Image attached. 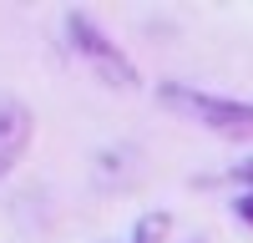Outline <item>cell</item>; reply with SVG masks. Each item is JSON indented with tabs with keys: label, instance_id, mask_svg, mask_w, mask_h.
Listing matches in <instances>:
<instances>
[{
	"label": "cell",
	"instance_id": "1",
	"mask_svg": "<svg viewBox=\"0 0 253 243\" xmlns=\"http://www.w3.org/2000/svg\"><path fill=\"white\" fill-rule=\"evenodd\" d=\"M157 101L172 107L182 117H193L198 127L218 132V137H253V101H233V96H208V91H193V86H177V81H162L157 86Z\"/></svg>",
	"mask_w": 253,
	"mask_h": 243
},
{
	"label": "cell",
	"instance_id": "3",
	"mask_svg": "<svg viewBox=\"0 0 253 243\" xmlns=\"http://www.w3.org/2000/svg\"><path fill=\"white\" fill-rule=\"evenodd\" d=\"M31 132H36L31 107H26L20 96H0V177H5V172H15V162L26 157Z\"/></svg>",
	"mask_w": 253,
	"mask_h": 243
},
{
	"label": "cell",
	"instance_id": "6",
	"mask_svg": "<svg viewBox=\"0 0 253 243\" xmlns=\"http://www.w3.org/2000/svg\"><path fill=\"white\" fill-rule=\"evenodd\" d=\"M233 177H238V182H253V157H248V162H238V167H233Z\"/></svg>",
	"mask_w": 253,
	"mask_h": 243
},
{
	"label": "cell",
	"instance_id": "4",
	"mask_svg": "<svg viewBox=\"0 0 253 243\" xmlns=\"http://www.w3.org/2000/svg\"><path fill=\"white\" fill-rule=\"evenodd\" d=\"M167 228H172V218H167V213H147V218H137V223H132L126 243H162V238H167Z\"/></svg>",
	"mask_w": 253,
	"mask_h": 243
},
{
	"label": "cell",
	"instance_id": "5",
	"mask_svg": "<svg viewBox=\"0 0 253 243\" xmlns=\"http://www.w3.org/2000/svg\"><path fill=\"white\" fill-rule=\"evenodd\" d=\"M233 213H238L243 223H253V193H238V202H233Z\"/></svg>",
	"mask_w": 253,
	"mask_h": 243
},
{
	"label": "cell",
	"instance_id": "2",
	"mask_svg": "<svg viewBox=\"0 0 253 243\" xmlns=\"http://www.w3.org/2000/svg\"><path fill=\"white\" fill-rule=\"evenodd\" d=\"M66 36H71V46L96 66V76L107 81V86H117V91H132L137 86V71H132V61H126V51L112 46L107 31H101L86 10H66Z\"/></svg>",
	"mask_w": 253,
	"mask_h": 243
}]
</instances>
